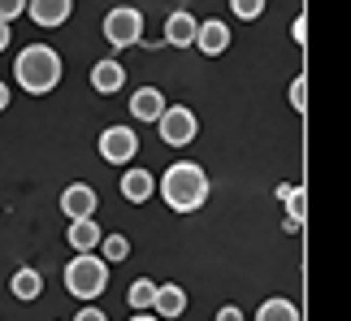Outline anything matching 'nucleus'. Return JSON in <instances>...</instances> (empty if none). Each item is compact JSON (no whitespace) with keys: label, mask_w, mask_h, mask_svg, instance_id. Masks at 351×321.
I'll return each instance as SVG.
<instances>
[{"label":"nucleus","mask_w":351,"mask_h":321,"mask_svg":"<svg viewBox=\"0 0 351 321\" xmlns=\"http://www.w3.org/2000/svg\"><path fill=\"white\" fill-rule=\"evenodd\" d=\"M217 321H243V313H239V309H234V304H226V309H221V313H217Z\"/></svg>","instance_id":"obj_24"},{"label":"nucleus","mask_w":351,"mask_h":321,"mask_svg":"<svg viewBox=\"0 0 351 321\" xmlns=\"http://www.w3.org/2000/svg\"><path fill=\"white\" fill-rule=\"evenodd\" d=\"M109 287V265L96 252H74V261L65 265V291L78 300H96Z\"/></svg>","instance_id":"obj_3"},{"label":"nucleus","mask_w":351,"mask_h":321,"mask_svg":"<svg viewBox=\"0 0 351 321\" xmlns=\"http://www.w3.org/2000/svg\"><path fill=\"white\" fill-rule=\"evenodd\" d=\"M165 109H169V104H165V96H160L156 87H139L130 96V117H134V122H160Z\"/></svg>","instance_id":"obj_9"},{"label":"nucleus","mask_w":351,"mask_h":321,"mask_svg":"<svg viewBox=\"0 0 351 321\" xmlns=\"http://www.w3.org/2000/svg\"><path fill=\"white\" fill-rule=\"evenodd\" d=\"M156 291H160V283H152V278H134V283H130V309L134 313H147V309H152V304H156Z\"/></svg>","instance_id":"obj_17"},{"label":"nucleus","mask_w":351,"mask_h":321,"mask_svg":"<svg viewBox=\"0 0 351 321\" xmlns=\"http://www.w3.org/2000/svg\"><path fill=\"white\" fill-rule=\"evenodd\" d=\"M156 130H160V139H165L169 148H186V143L199 135V122H195V113L186 109V104H169V109L160 113Z\"/></svg>","instance_id":"obj_5"},{"label":"nucleus","mask_w":351,"mask_h":321,"mask_svg":"<svg viewBox=\"0 0 351 321\" xmlns=\"http://www.w3.org/2000/svg\"><path fill=\"white\" fill-rule=\"evenodd\" d=\"M304 100H308V87H304V78H295V87H291V104H295V109H304Z\"/></svg>","instance_id":"obj_23"},{"label":"nucleus","mask_w":351,"mask_h":321,"mask_svg":"<svg viewBox=\"0 0 351 321\" xmlns=\"http://www.w3.org/2000/svg\"><path fill=\"white\" fill-rule=\"evenodd\" d=\"M104 39H109L113 48H134L143 39V13L121 5V9H109V18H104Z\"/></svg>","instance_id":"obj_4"},{"label":"nucleus","mask_w":351,"mask_h":321,"mask_svg":"<svg viewBox=\"0 0 351 321\" xmlns=\"http://www.w3.org/2000/svg\"><path fill=\"white\" fill-rule=\"evenodd\" d=\"M121 83H126V70H121L117 61H96V70H91V87H96L100 96L121 91Z\"/></svg>","instance_id":"obj_14"},{"label":"nucleus","mask_w":351,"mask_h":321,"mask_svg":"<svg viewBox=\"0 0 351 321\" xmlns=\"http://www.w3.org/2000/svg\"><path fill=\"white\" fill-rule=\"evenodd\" d=\"M278 200H287V213H291V226L304 222V187H282Z\"/></svg>","instance_id":"obj_19"},{"label":"nucleus","mask_w":351,"mask_h":321,"mask_svg":"<svg viewBox=\"0 0 351 321\" xmlns=\"http://www.w3.org/2000/svg\"><path fill=\"white\" fill-rule=\"evenodd\" d=\"M26 13H31V22L35 26H65L70 22V13H74V5L70 0H26Z\"/></svg>","instance_id":"obj_8"},{"label":"nucleus","mask_w":351,"mask_h":321,"mask_svg":"<svg viewBox=\"0 0 351 321\" xmlns=\"http://www.w3.org/2000/svg\"><path fill=\"white\" fill-rule=\"evenodd\" d=\"M195 35H199V22L191 18V13H169V18H165V44H173V48H191Z\"/></svg>","instance_id":"obj_13"},{"label":"nucleus","mask_w":351,"mask_h":321,"mask_svg":"<svg viewBox=\"0 0 351 321\" xmlns=\"http://www.w3.org/2000/svg\"><path fill=\"white\" fill-rule=\"evenodd\" d=\"M152 191H156V178L147 169H126V178H121V195H126L130 204H143Z\"/></svg>","instance_id":"obj_15"},{"label":"nucleus","mask_w":351,"mask_h":321,"mask_svg":"<svg viewBox=\"0 0 351 321\" xmlns=\"http://www.w3.org/2000/svg\"><path fill=\"white\" fill-rule=\"evenodd\" d=\"M104 252H109L113 265L126 261V257H130V239H126V235H109V239H104Z\"/></svg>","instance_id":"obj_21"},{"label":"nucleus","mask_w":351,"mask_h":321,"mask_svg":"<svg viewBox=\"0 0 351 321\" xmlns=\"http://www.w3.org/2000/svg\"><path fill=\"white\" fill-rule=\"evenodd\" d=\"M13 78H18L22 91H31V96H48V91L61 83V57H57V48H48V44L22 48L18 61H13Z\"/></svg>","instance_id":"obj_2"},{"label":"nucleus","mask_w":351,"mask_h":321,"mask_svg":"<svg viewBox=\"0 0 351 321\" xmlns=\"http://www.w3.org/2000/svg\"><path fill=\"white\" fill-rule=\"evenodd\" d=\"M256 321H300V309L291 300H265L256 309Z\"/></svg>","instance_id":"obj_18"},{"label":"nucleus","mask_w":351,"mask_h":321,"mask_svg":"<svg viewBox=\"0 0 351 321\" xmlns=\"http://www.w3.org/2000/svg\"><path fill=\"white\" fill-rule=\"evenodd\" d=\"M96 204H100V195H96V187H87V182H70L61 191V213L70 222H78V217H91L96 213Z\"/></svg>","instance_id":"obj_7"},{"label":"nucleus","mask_w":351,"mask_h":321,"mask_svg":"<svg viewBox=\"0 0 351 321\" xmlns=\"http://www.w3.org/2000/svg\"><path fill=\"white\" fill-rule=\"evenodd\" d=\"M9 291L18 300H39V291H44V274H39V270H18L13 283H9Z\"/></svg>","instance_id":"obj_16"},{"label":"nucleus","mask_w":351,"mask_h":321,"mask_svg":"<svg viewBox=\"0 0 351 321\" xmlns=\"http://www.w3.org/2000/svg\"><path fill=\"white\" fill-rule=\"evenodd\" d=\"M134 152H139V135H134L130 126H109L100 135V156L109 160V165H126Z\"/></svg>","instance_id":"obj_6"},{"label":"nucleus","mask_w":351,"mask_h":321,"mask_svg":"<svg viewBox=\"0 0 351 321\" xmlns=\"http://www.w3.org/2000/svg\"><path fill=\"white\" fill-rule=\"evenodd\" d=\"M160 187V195H165V204L173 213H195V209H204V200L213 191V182H208V174L195 165V160H173V165L165 169V178L156 182Z\"/></svg>","instance_id":"obj_1"},{"label":"nucleus","mask_w":351,"mask_h":321,"mask_svg":"<svg viewBox=\"0 0 351 321\" xmlns=\"http://www.w3.org/2000/svg\"><path fill=\"white\" fill-rule=\"evenodd\" d=\"M230 9H234V18L243 22H256L265 13V0H230Z\"/></svg>","instance_id":"obj_20"},{"label":"nucleus","mask_w":351,"mask_h":321,"mask_svg":"<svg viewBox=\"0 0 351 321\" xmlns=\"http://www.w3.org/2000/svg\"><path fill=\"white\" fill-rule=\"evenodd\" d=\"M130 321H160V317H156V313H134Z\"/></svg>","instance_id":"obj_28"},{"label":"nucleus","mask_w":351,"mask_h":321,"mask_svg":"<svg viewBox=\"0 0 351 321\" xmlns=\"http://www.w3.org/2000/svg\"><path fill=\"white\" fill-rule=\"evenodd\" d=\"M5 109H9V87L0 83V113H5Z\"/></svg>","instance_id":"obj_27"},{"label":"nucleus","mask_w":351,"mask_h":321,"mask_svg":"<svg viewBox=\"0 0 351 321\" xmlns=\"http://www.w3.org/2000/svg\"><path fill=\"white\" fill-rule=\"evenodd\" d=\"M65 239H70V248H74V252H96V248L104 243V230L96 226V217H78V222H70Z\"/></svg>","instance_id":"obj_11"},{"label":"nucleus","mask_w":351,"mask_h":321,"mask_svg":"<svg viewBox=\"0 0 351 321\" xmlns=\"http://www.w3.org/2000/svg\"><path fill=\"white\" fill-rule=\"evenodd\" d=\"M195 48L204 52V57H221L226 48H230V26L226 22H199V35H195Z\"/></svg>","instance_id":"obj_10"},{"label":"nucleus","mask_w":351,"mask_h":321,"mask_svg":"<svg viewBox=\"0 0 351 321\" xmlns=\"http://www.w3.org/2000/svg\"><path fill=\"white\" fill-rule=\"evenodd\" d=\"M9 48V22H0V52Z\"/></svg>","instance_id":"obj_26"},{"label":"nucleus","mask_w":351,"mask_h":321,"mask_svg":"<svg viewBox=\"0 0 351 321\" xmlns=\"http://www.w3.org/2000/svg\"><path fill=\"white\" fill-rule=\"evenodd\" d=\"M74 321H109V317H104V313H100V309H83V313H78V317H74Z\"/></svg>","instance_id":"obj_25"},{"label":"nucleus","mask_w":351,"mask_h":321,"mask_svg":"<svg viewBox=\"0 0 351 321\" xmlns=\"http://www.w3.org/2000/svg\"><path fill=\"white\" fill-rule=\"evenodd\" d=\"M18 13H26V0H0V22H13Z\"/></svg>","instance_id":"obj_22"},{"label":"nucleus","mask_w":351,"mask_h":321,"mask_svg":"<svg viewBox=\"0 0 351 321\" xmlns=\"http://www.w3.org/2000/svg\"><path fill=\"white\" fill-rule=\"evenodd\" d=\"M152 313H156L160 321H173V317H182V313H186V291H182L178 283H160Z\"/></svg>","instance_id":"obj_12"}]
</instances>
